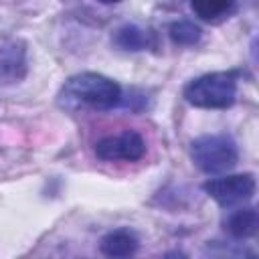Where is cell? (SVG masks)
I'll return each mask as SVG.
<instances>
[{
    "instance_id": "cell-3",
    "label": "cell",
    "mask_w": 259,
    "mask_h": 259,
    "mask_svg": "<svg viewBox=\"0 0 259 259\" xmlns=\"http://www.w3.org/2000/svg\"><path fill=\"white\" fill-rule=\"evenodd\" d=\"M190 158L194 166L206 174L231 170L239 160V150L233 138L225 134H204L192 140Z\"/></svg>"
},
{
    "instance_id": "cell-5",
    "label": "cell",
    "mask_w": 259,
    "mask_h": 259,
    "mask_svg": "<svg viewBox=\"0 0 259 259\" xmlns=\"http://www.w3.org/2000/svg\"><path fill=\"white\" fill-rule=\"evenodd\" d=\"M144 154H146V142L138 132L132 130H125L117 136L101 138L95 144V156L105 162H115V160L136 162Z\"/></svg>"
},
{
    "instance_id": "cell-4",
    "label": "cell",
    "mask_w": 259,
    "mask_h": 259,
    "mask_svg": "<svg viewBox=\"0 0 259 259\" xmlns=\"http://www.w3.org/2000/svg\"><path fill=\"white\" fill-rule=\"evenodd\" d=\"M202 188L221 206H233V204H241L253 198L255 178L253 174H231V176L206 180Z\"/></svg>"
},
{
    "instance_id": "cell-10",
    "label": "cell",
    "mask_w": 259,
    "mask_h": 259,
    "mask_svg": "<svg viewBox=\"0 0 259 259\" xmlns=\"http://www.w3.org/2000/svg\"><path fill=\"white\" fill-rule=\"evenodd\" d=\"M170 38L176 42V45H194L200 40V28L190 22V20H178V22H172L170 24Z\"/></svg>"
},
{
    "instance_id": "cell-8",
    "label": "cell",
    "mask_w": 259,
    "mask_h": 259,
    "mask_svg": "<svg viewBox=\"0 0 259 259\" xmlns=\"http://www.w3.org/2000/svg\"><path fill=\"white\" fill-rule=\"evenodd\" d=\"M113 40L123 51H144L152 45V34L136 24H125L115 32Z\"/></svg>"
},
{
    "instance_id": "cell-11",
    "label": "cell",
    "mask_w": 259,
    "mask_h": 259,
    "mask_svg": "<svg viewBox=\"0 0 259 259\" xmlns=\"http://www.w3.org/2000/svg\"><path fill=\"white\" fill-rule=\"evenodd\" d=\"M101 4H115V2H121V0H99Z\"/></svg>"
},
{
    "instance_id": "cell-6",
    "label": "cell",
    "mask_w": 259,
    "mask_h": 259,
    "mask_svg": "<svg viewBox=\"0 0 259 259\" xmlns=\"http://www.w3.org/2000/svg\"><path fill=\"white\" fill-rule=\"evenodd\" d=\"M138 237L127 231V229H115V231H109L101 243H99V249L103 255L107 257H130L138 251Z\"/></svg>"
},
{
    "instance_id": "cell-7",
    "label": "cell",
    "mask_w": 259,
    "mask_h": 259,
    "mask_svg": "<svg viewBox=\"0 0 259 259\" xmlns=\"http://www.w3.org/2000/svg\"><path fill=\"white\" fill-rule=\"evenodd\" d=\"M257 229H259V214L251 206L249 208H239L227 221V231L235 239H249L257 233Z\"/></svg>"
},
{
    "instance_id": "cell-1",
    "label": "cell",
    "mask_w": 259,
    "mask_h": 259,
    "mask_svg": "<svg viewBox=\"0 0 259 259\" xmlns=\"http://www.w3.org/2000/svg\"><path fill=\"white\" fill-rule=\"evenodd\" d=\"M237 97V77L235 73L214 71L192 79L184 87V99L202 109H227Z\"/></svg>"
},
{
    "instance_id": "cell-2",
    "label": "cell",
    "mask_w": 259,
    "mask_h": 259,
    "mask_svg": "<svg viewBox=\"0 0 259 259\" xmlns=\"http://www.w3.org/2000/svg\"><path fill=\"white\" fill-rule=\"evenodd\" d=\"M63 93L93 109H111L121 101V87L113 79L91 71L73 75L65 83Z\"/></svg>"
},
{
    "instance_id": "cell-9",
    "label": "cell",
    "mask_w": 259,
    "mask_h": 259,
    "mask_svg": "<svg viewBox=\"0 0 259 259\" xmlns=\"http://www.w3.org/2000/svg\"><path fill=\"white\" fill-rule=\"evenodd\" d=\"M192 12L202 20H214L233 8V0H190Z\"/></svg>"
}]
</instances>
